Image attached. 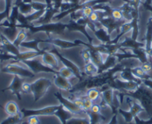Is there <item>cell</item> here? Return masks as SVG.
Instances as JSON below:
<instances>
[{"label":"cell","mask_w":152,"mask_h":124,"mask_svg":"<svg viewBox=\"0 0 152 124\" xmlns=\"http://www.w3.org/2000/svg\"><path fill=\"white\" fill-rule=\"evenodd\" d=\"M124 96H128L134 99L141 104L144 108L145 111L148 114L150 117H152V90L149 87H146L143 84L140 85V87L133 92H121L119 93V97L124 98Z\"/></svg>","instance_id":"6da1fadb"},{"label":"cell","mask_w":152,"mask_h":124,"mask_svg":"<svg viewBox=\"0 0 152 124\" xmlns=\"http://www.w3.org/2000/svg\"><path fill=\"white\" fill-rule=\"evenodd\" d=\"M25 29H27L28 32L31 34L38 32H44L47 34L53 33V34L61 35L64 33V31H65V29H66V24L61 23L60 22H55V23L36 26L34 25H28Z\"/></svg>","instance_id":"7a4b0ae2"},{"label":"cell","mask_w":152,"mask_h":124,"mask_svg":"<svg viewBox=\"0 0 152 124\" xmlns=\"http://www.w3.org/2000/svg\"><path fill=\"white\" fill-rule=\"evenodd\" d=\"M52 85V80L46 77H40L31 83V94H33L34 97V101L36 103L43 98Z\"/></svg>","instance_id":"3957f363"},{"label":"cell","mask_w":152,"mask_h":124,"mask_svg":"<svg viewBox=\"0 0 152 124\" xmlns=\"http://www.w3.org/2000/svg\"><path fill=\"white\" fill-rule=\"evenodd\" d=\"M114 89L110 87L109 84H107L104 86L100 88L101 96H102V103L100 104L102 109L105 108H110L113 113H118L119 109V103H115V98H114Z\"/></svg>","instance_id":"277c9868"},{"label":"cell","mask_w":152,"mask_h":124,"mask_svg":"<svg viewBox=\"0 0 152 124\" xmlns=\"http://www.w3.org/2000/svg\"><path fill=\"white\" fill-rule=\"evenodd\" d=\"M43 43H49V44L52 45L53 46H57L59 47L60 49H69V48H74L76 46H80L81 45H83L85 47H87L88 49H93V44H90L89 43H85L81 40H75L74 41H67V40H62L60 38H52V37H49L47 39H43Z\"/></svg>","instance_id":"5b68a950"},{"label":"cell","mask_w":152,"mask_h":124,"mask_svg":"<svg viewBox=\"0 0 152 124\" xmlns=\"http://www.w3.org/2000/svg\"><path fill=\"white\" fill-rule=\"evenodd\" d=\"M21 63L24 65L25 66L27 67L35 75L37 73H51L53 74H56L58 73L55 70L52 69V68L44 65L43 63V61H42V59H39L38 57L32 58V59L30 60H26V61H23Z\"/></svg>","instance_id":"8992f818"},{"label":"cell","mask_w":152,"mask_h":124,"mask_svg":"<svg viewBox=\"0 0 152 124\" xmlns=\"http://www.w3.org/2000/svg\"><path fill=\"white\" fill-rule=\"evenodd\" d=\"M1 71L5 73L17 75L23 78H34L35 74L33 73L28 68H26L23 66L17 65V63L11 62L1 69Z\"/></svg>","instance_id":"52a82bcc"},{"label":"cell","mask_w":152,"mask_h":124,"mask_svg":"<svg viewBox=\"0 0 152 124\" xmlns=\"http://www.w3.org/2000/svg\"><path fill=\"white\" fill-rule=\"evenodd\" d=\"M61 104L59 106H49L43 109H21V113L23 114V119L28 118L31 116H51L55 114V112L61 108Z\"/></svg>","instance_id":"ba28073f"},{"label":"cell","mask_w":152,"mask_h":124,"mask_svg":"<svg viewBox=\"0 0 152 124\" xmlns=\"http://www.w3.org/2000/svg\"><path fill=\"white\" fill-rule=\"evenodd\" d=\"M109 86L114 90H119L122 92H133L135 91L141 84L135 81H124L122 79H114L109 83Z\"/></svg>","instance_id":"9c48e42d"},{"label":"cell","mask_w":152,"mask_h":124,"mask_svg":"<svg viewBox=\"0 0 152 124\" xmlns=\"http://www.w3.org/2000/svg\"><path fill=\"white\" fill-rule=\"evenodd\" d=\"M49 52L55 54V55H56L58 58H59V60L61 61V62H62L63 65H64V66L70 68V69L73 71V73H75V76L76 78H78L79 80H82L83 74L81 73V70L79 69V68H78V67L75 64L73 63L72 61H70V60L67 59V58H66L65 57L63 56V55H61L59 52H58V49H57L56 48H52V49H51L50 51H49Z\"/></svg>","instance_id":"30bf717a"},{"label":"cell","mask_w":152,"mask_h":124,"mask_svg":"<svg viewBox=\"0 0 152 124\" xmlns=\"http://www.w3.org/2000/svg\"><path fill=\"white\" fill-rule=\"evenodd\" d=\"M55 97H56L57 100L60 102L61 105L63 106V107L65 109H66L67 111L70 112L71 113L75 114H81L83 112H85L84 110H82L81 109L78 108V106H75V103H73V101L69 100V99L66 98L64 96L61 94V92H57V93H55Z\"/></svg>","instance_id":"8fae6325"},{"label":"cell","mask_w":152,"mask_h":124,"mask_svg":"<svg viewBox=\"0 0 152 124\" xmlns=\"http://www.w3.org/2000/svg\"><path fill=\"white\" fill-rule=\"evenodd\" d=\"M24 79L25 78H23V77H20L17 75H14L12 81L10 84V85L8 87H7L5 89H4V90H10V91H11L12 94L17 96L18 100H21L22 86H23V84L24 83Z\"/></svg>","instance_id":"7c38bea8"},{"label":"cell","mask_w":152,"mask_h":124,"mask_svg":"<svg viewBox=\"0 0 152 124\" xmlns=\"http://www.w3.org/2000/svg\"><path fill=\"white\" fill-rule=\"evenodd\" d=\"M66 27L70 32H80L82 33L87 39H88L89 43L93 44V38L90 36V34L87 32V26L85 25H81L78 23L76 21L70 20L68 24H66Z\"/></svg>","instance_id":"4fadbf2b"},{"label":"cell","mask_w":152,"mask_h":124,"mask_svg":"<svg viewBox=\"0 0 152 124\" xmlns=\"http://www.w3.org/2000/svg\"><path fill=\"white\" fill-rule=\"evenodd\" d=\"M60 10L54 8V6L48 7L47 9L46 10L45 14L43 15V17H42L39 20L34 22L32 25L37 24V26H40V25L49 24V23H52V20H53L54 17H55L56 14H58Z\"/></svg>","instance_id":"5bb4252c"},{"label":"cell","mask_w":152,"mask_h":124,"mask_svg":"<svg viewBox=\"0 0 152 124\" xmlns=\"http://www.w3.org/2000/svg\"><path fill=\"white\" fill-rule=\"evenodd\" d=\"M41 59L43 63L46 65V66L49 67V68H52L57 71H58V70L60 69L59 60L55 54L52 53L49 51H46L44 54L41 56Z\"/></svg>","instance_id":"9a60e30c"},{"label":"cell","mask_w":152,"mask_h":124,"mask_svg":"<svg viewBox=\"0 0 152 124\" xmlns=\"http://www.w3.org/2000/svg\"><path fill=\"white\" fill-rule=\"evenodd\" d=\"M46 51V50L43 49L40 52H37V51L34 50H28L26 51V52H20V54L16 56L15 60L12 62H14V63H19L20 62V63H21V62L26 61V60H30L32 59V58H37V57H41Z\"/></svg>","instance_id":"2e32d148"},{"label":"cell","mask_w":152,"mask_h":124,"mask_svg":"<svg viewBox=\"0 0 152 124\" xmlns=\"http://www.w3.org/2000/svg\"><path fill=\"white\" fill-rule=\"evenodd\" d=\"M53 82L55 85L61 90L71 91L73 87L72 84L70 82L69 80L68 79L61 76L60 74H58V73L56 74H54Z\"/></svg>","instance_id":"e0dca14e"},{"label":"cell","mask_w":152,"mask_h":124,"mask_svg":"<svg viewBox=\"0 0 152 124\" xmlns=\"http://www.w3.org/2000/svg\"><path fill=\"white\" fill-rule=\"evenodd\" d=\"M0 36H1V46H2V49H4L5 51H7L10 54L14 55V56H17V55L20 54V49L13 43V42L8 40L1 32H0Z\"/></svg>","instance_id":"ac0fdd59"},{"label":"cell","mask_w":152,"mask_h":124,"mask_svg":"<svg viewBox=\"0 0 152 124\" xmlns=\"http://www.w3.org/2000/svg\"><path fill=\"white\" fill-rule=\"evenodd\" d=\"M120 44L121 48H125L127 49H138V48H145V43H140L137 40H133L131 37H126L125 40L122 42H119Z\"/></svg>","instance_id":"d6986e66"},{"label":"cell","mask_w":152,"mask_h":124,"mask_svg":"<svg viewBox=\"0 0 152 124\" xmlns=\"http://www.w3.org/2000/svg\"><path fill=\"white\" fill-rule=\"evenodd\" d=\"M20 29L17 26H10V27H0V32L5 35L11 42L15 40Z\"/></svg>","instance_id":"ffe728a7"},{"label":"cell","mask_w":152,"mask_h":124,"mask_svg":"<svg viewBox=\"0 0 152 124\" xmlns=\"http://www.w3.org/2000/svg\"><path fill=\"white\" fill-rule=\"evenodd\" d=\"M54 115H55L57 117L59 118L60 120H61V124H66L67 121H68L70 118H72V117L75 116L74 114L71 113L70 112L67 111L66 109H64V108L63 107L62 105H61V108L55 112Z\"/></svg>","instance_id":"44dd1931"},{"label":"cell","mask_w":152,"mask_h":124,"mask_svg":"<svg viewBox=\"0 0 152 124\" xmlns=\"http://www.w3.org/2000/svg\"><path fill=\"white\" fill-rule=\"evenodd\" d=\"M90 56H91V61L99 68L103 65L105 59H106V58H104V54L101 53V52L96 50V49H90Z\"/></svg>","instance_id":"7402d4cb"},{"label":"cell","mask_w":152,"mask_h":124,"mask_svg":"<svg viewBox=\"0 0 152 124\" xmlns=\"http://www.w3.org/2000/svg\"><path fill=\"white\" fill-rule=\"evenodd\" d=\"M96 34V37L102 42V43H110L111 41L110 35L107 33L106 29L102 28V29H96L95 32H93Z\"/></svg>","instance_id":"603a6c76"},{"label":"cell","mask_w":152,"mask_h":124,"mask_svg":"<svg viewBox=\"0 0 152 124\" xmlns=\"http://www.w3.org/2000/svg\"><path fill=\"white\" fill-rule=\"evenodd\" d=\"M43 43V39H34V40H29V41H24L23 43H22L20 46L28 49L29 50H34L37 51V52H40L42 49H40V48H39V46H38L39 43Z\"/></svg>","instance_id":"cb8c5ba5"},{"label":"cell","mask_w":152,"mask_h":124,"mask_svg":"<svg viewBox=\"0 0 152 124\" xmlns=\"http://www.w3.org/2000/svg\"><path fill=\"white\" fill-rule=\"evenodd\" d=\"M85 113L88 115L90 124H102V121L106 120V117L101 113H95L91 111H87Z\"/></svg>","instance_id":"d4e9b609"},{"label":"cell","mask_w":152,"mask_h":124,"mask_svg":"<svg viewBox=\"0 0 152 124\" xmlns=\"http://www.w3.org/2000/svg\"><path fill=\"white\" fill-rule=\"evenodd\" d=\"M5 111L9 116H15L21 112L18 105L14 101H9L6 103Z\"/></svg>","instance_id":"484cf974"},{"label":"cell","mask_w":152,"mask_h":124,"mask_svg":"<svg viewBox=\"0 0 152 124\" xmlns=\"http://www.w3.org/2000/svg\"><path fill=\"white\" fill-rule=\"evenodd\" d=\"M46 10H40V11H35L31 14L26 16V20L28 25H32L34 22L40 20L43 14L46 12Z\"/></svg>","instance_id":"4316f807"},{"label":"cell","mask_w":152,"mask_h":124,"mask_svg":"<svg viewBox=\"0 0 152 124\" xmlns=\"http://www.w3.org/2000/svg\"><path fill=\"white\" fill-rule=\"evenodd\" d=\"M19 29H20V28H19ZM27 37H28L27 29H20L18 34H17L15 40L13 41V43H14V44L17 47L20 48V45L22 44V43H23L24 41H26V40L27 39Z\"/></svg>","instance_id":"83f0119b"},{"label":"cell","mask_w":152,"mask_h":124,"mask_svg":"<svg viewBox=\"0 0 152 124\" xmlns=\"http://www.w3.org/2000/svg\"><path fill=\"white\" fill-rule=\"evenodd\" d=\"M84 73L87 76H95L99 74V68L93 62L90 61L85 64L84 66Z\"/></svg>","instance_id":"f1b7e54d"},{"label":"cell","mask_w":152,"mask_h":124,"mask_svg":"<svg viewBox=\"0 0 152 124\" xmlns=\"http://www.w3.org/2000/svg\"><path fill=\"white\" fill-rule=\"evenodd\" d=\"M131 71L137 78L140 79L142 80L148 79H151V76H150V74L147 73L145 71L143 70V69L141 68V66L135 67V68H131Z\"/></svg>","instance_id":"f546056e"},{"label":"cell","mask_w":152,"mask_h":124,"mask_svg":"<svg viewBox=\"0 0 152 124\" xmlns=\"http://www.w3.org/2000/svg\"><path fill=\"white\" fill-rule=\"evenodd\" d=\"M23 114L20 112L15 116H9L8 118L4 120L0 124H20L23 121Z\"/></svg>","instance_id":"4dcf8cb0"},{"label":"cell","mask_w":152,"mask_h":124,"mask_svg":"<svg viewBox=\"0 0 152 124\" xmlns=\"http://www.w3.org/2000/svg\"><path fill=\"white\" fill-rule=\"evenodd\" d=\"M17 6H18L19 11H20V14H23L25 16L28 15V14H31L34 11H34V9L32 8L31 5L30 4H26L23 2V1L19 5H17Z\"/></svg>","instance_id":"1f68e13d"},{"label":"cell","mask_w":152,"mask_h":124,"mask_svg":"<svg viewBox=\"0 0 152 124\" xmlns=\"http://www.w3.org/2000/svg\"><path fill=\"white\" fill-rule=\"evenodd\" d=\"M100 89L97 88V87H93V88L88 89L86 97H87V98L90 99V100H91L93 102H94L96 101V100L100 97Z\"/></svg>","instance_id":"d6a6232c"},{"label":"cell","mask_w":152,"mask_h":124,"mask_svg":"<svg viewBox=\"0 0 152 124\" xmlns=\"http://www.w3.org/2000/svg\"><path fill=\"white\" fill-rule=\"evenodd\" d=\"M58 74L61 76L64 77L66 79H70L76 78L75 76V73H73V71L70 68H67V67L64 66L62 68H60V69L58 70Z\"/></svg>","instance_id":"836d02e7"},{"label":"cell","mask_w":152,"mask_h":124,"mask_svg":"<svg viewBox=\"0 0 152 124\" xmlns=\"http://www.w3.org/2000/svg\"><path fill=\"white\" fill-rule=\"evenodd\" d=\"M15 58L16 56L11 55L9 52H8L5 49H2V47H0V64L8 61H14Z\"/></svg>","instance_id":"e575fe53"},{"label":"cell","mask_w":152,"mask_h":124,"mask_svg":"<svg viewBox=\"0 0 152 124\" xmlns=\"http://www.w3.org/2000/svg\"><path fill=\"white\" fill-rule=\"evenodd\" d=\"M118 113L120 114L123 117L124 119H125V121L127 123H132L133 121H134V117H133V115L131 114L129 111H123L121 108H119V109H118Z\"/></svg>","instance_id":"d590c367"},{"label":"cell","mask_w":152,"mask_h":124,"mask_svg":"<svg viewBox=\"0 0 152 124\" xmlns=\"http://www.w3.org/2000/svg\"><path fill=\"white\" fill-rule=\"evenodd\" d=\"M66 124H90L89 118H80L72 117L66 122Z\"/></svg>","instance_id":"8d00e7d4"},{"label":"cell","mask_w":152,"mask_h":124,"mask_svg":"<svg viewBox=\"0 0 152 124\" xmlns=\"http://www.w3.org/2000/svg\"><path fill=\"white\" fill-rule=\"evenodd\" d=\"M111 17H112L114 20H117V21L124 20L123 14H122V11H121L119 8H113L112 11V14H111Z\"/></svg>","instance_id":"74e56055"},{"label":"cell","mask_w":152,"mask_h":124,"mask_svg":"<svg viewBox=\"0 0 152 124\" xmlns=\"http://www.w3.org/2000/svg\"><path fill=\"white\" fill-rule=\"evenodd\" d=\"M34 11H40V10L47 9L48 5L46 3H42L40 2H34L31 4Z\"/></svg>","instance_id":"f35d334b"},{"label":"cell","mask_w":152,"mask_h":124,"mask_svg":"<svg viewBox=\"0 0 152 124\" xmlns=\"http://www.w3.org/2000/svg\"><path fill=\"white\" fill-rule=\"evenodd\" d=\"M81 56H82V58L84 61V62H85V64L91 61L90 51L87 47L86 48V49H84L82 51H81Z\"/></svg>","instance_id":"ab89813d"},{"label":"cell","mask_w":152,"mask_h":124,"mask_svg":"<svg viewBox=\"0 0 152 124\" xmlns=\"http://www.w3.org/2000/svg\"><path fill=\"white\" fill-rule=\"evenodd\" d=\"M84 99V106H83V110L84 112H87V111H90L91 108L93 106V102L91 100H90L89 98H87V97H85Z\"/></svg>","instance_id":"60d3db41"},{"label":"cell","mask_w":152,"mask_h":124,"mask_svg":"<svg viewBox=\"0 0 152 124\" xmlns=\"http://www.w3.org/2000/svg\"><path fill=\"white\" fill-rule=\"evenodd\" d=\"M81 10V12H82V14L84 17H88L91 15L92 13L94 11V9H93V7L91 6H86L84 8H83Z\"/></svg>","instance_id":"b9f144b4"},{"label":"cell","mask_w":152,"mask_h":124,"mask_svg":"<svg viewBox=\"0 0 152 124\" xmlns=\"http://www.w3.org/2000/svg\"><path fill=\"white\" fill-rule=\"evenodd\" d=\"M141 68L147 73H150L151 72H152V64L151 63L150 61H146L144 63H142Z\"/></svg>","instance_id":"7bdbcfd3"},{"label":"cell","mask_w":152,"mask_h":124,"mask_svg":"<svg viewBox=\"0 0 152 124\" xmlns=\"http://www.w3.org/2000/svg\"><path fill=\"white\" fill-rule=\"evenodd\" d=\"M134 124H152V117L148 120H142L138 117V116L135 117L134 120Z\"/></svg>","instance_id":"ee69618b"},{"label":"cell","mask_w":152,"mask_h":124,"mask_svg":"<svg viewBox=\"0 0 152 124\" xmlns=\"http://www.w3.org/2000/svg\"><path fill=\"white\" fill-rule=\"evenodd\" d=\"M22 92L25 94H31V83L24 82L22 86Z\"/></svg>","instance_id":"f6af8a7d"},{"label":"cell","mask_w":152,"mask_h":124,"mask_svg":"<svg viewBox=\"0 0 152 124\" xmlns=\"http://www.w3.org/2000/svg\"><path fill=\"white\" fill-rule=\"evenodd\" d=\"M27 122L28 124H40V120L39 119V117L37 116L28 117Z\"/></svg>","instance_id":"bcb514c9"},{"label":"cell","mask_w":152,"mask_h":124,"mask_svg":"<svg viewBox=\"0 0 152 124\" xmlns=\"http://www.w3.org/2000/svg\"><path fill=\"white\" fill-rule=\"evenodd\" d=\"M89 20L93 23H96L97 22L99 21V14H98L97 11H94L93 13L91 14V15L89 17Z\"/></svg>","instance_id":"7dc6e473"},{"label":"cell","mask_w":152,"mask_h":124,"mask_svg":"<svg viewBox=\"0 0 152 124\" xmlns=\"http://www.w3.org/2000/svg\"><path fill=\"white\" fill-rule=\"evenodd\" d=\"M73 103H75V106H78V108L81 109L83 110V106H84V99L81 97H77L75 100H72Z\"/></svg>","instance_id":"c3c4849f"},{"label":"cell","mask_w":152,"mask_h":124,"mask_svg":"<svg viewBox=\"0 0 152 124\" xmlns=\"http://www.w3.org/2000/svg\"><path fill=\"white\" fill-rule=\"evenodd\" d=\"M52 3H53L54 8H57V9L60 10L61 5L64 2H65V0H52Z\"/></svg>","instance_id":"681fc988"},{"label":"cell","mask_w":152,"mask_h":124,"mask_svg":"<svg viewBox=\"0 0 152 124\" xmlns=\"http://www.w3.org/2000/svg\"><path fill=\"white\" fill-rule=\"evenodd\" d=\"M90 111L95 113H101V111H102V107H101L100 105L99 104H93V107L91 108Z\"/></svg>","instance_id":"f907efd6"},{"label":"cell","mask_w":152,"mask_h":124,"mask_svg":"<svg viewBox=\"0 0 152 124\" xmlns=\"http://www.w3.org/2000/svg\"><path fill=\"white\" fill-rule=\"evenodd\" d=\"M142 84L144 85H145L146 87H149L152 90V79H142Z\"/></svg>","instance_id":"816d5d0a"},{"label":"cell","mask_w":152,"mask_h":124,"mask_svg":"<svg viewBox=\"0 0 152 124\" xmlns=\"http://www.w3.org/2000/svg\"><path fill=\"white\" fill-rule=\"evenodd\" d=\"M117 115L118 113L113 114V116L112 117L111 120L107 124H118V120H117Z\"/></svg>","instance_id":"f5cc1de1"},{"label":"cell","mask_w":152,"mask_h":124,"mask_svg":"<svg viewBox=\"0 0 152 124\" xmlns=\"http://www.w3.org/2000/svg\"><path fill=\"white\" fill-rule=\"evenodd\" d=\"M65 2H70V3L75 4V5H76L83 3L82 0H65Z\"/></svg>","instance_id":"db71d44e"},{"label":"cell","mask_w":152,"mask_h":124,"mask_svg":"<svg viewBox=\"0 0 152 124\" xmlns=\"http://www.w3.org/2000/svg\"><path fill=\"white\" fill-rule=\"evenodd\" d=\"M23 2L26 4H31L33 2V0H23Z\"/></svg>","instance_id":"11a10c76"},{"label":"cell","mask_w":152,"mask_h":124,"mask_svg":"<svg viewBox=\"0 0 152 124\" xmlns=\"http://www.w3.org/2000/svg\"><path fill=\"white\" fill-rule=\"evenodd\" d=\"M122 1H124L125 2H130V0H122Z\"/></svg>","instance_id":"9f6ffc18"},{"label":"cell","mask_w":152,"mask_h":124,"mask_svg":"<svg viewBox=\"0 0 152 124\" xmlns=\"http://www.w3.org/2000/svg\"><path fill=\"white\" fill-rule=\"evenodd\" d=\"M0 47H2V46H1V43H0Z\"/></svg>","instance_id":"6f0895ef"},{"label":"cell","mask_w":152,"mask_h":124,"mask_svg":"<svg viewBox=\"0 0 152 124\" xmlns=\"http://www.w3.org/2000/svg\"><path fill=\"white\" fill-rule=\"evenodd\" d=\"M151 48H152V46H151Z\"/></svg>","instance_id":"680465c9"}]
</instances>
